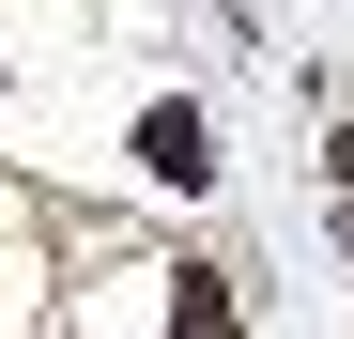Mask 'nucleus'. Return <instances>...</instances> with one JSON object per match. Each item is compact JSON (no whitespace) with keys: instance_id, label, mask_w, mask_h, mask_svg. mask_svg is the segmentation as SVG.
<instances>
[{"instance_id":"1","label":"nucleus","mask_w":354,"mask_h":339,"mask_svg":"<svg viewBox=\"0 0 354 339\" xmlns=\"http://www.w3.org/2000/svg\"><path fill=\"white\" fill-rule=\"evenodd\" d=\"M139 170H154V185H201V170H216V124H201V108H139Z\"/></svg>"},{"instance_id":"2","label":"nucleus","mask_w":354,"mask_h":339,"mask_svg":"<svg viewBox=\"0 0 354 339\" xmlns=\"http://www.w3.org/2000/svg\"><path fill=\"white\" fill-rule=\"evenodd\" d=\"M339 185H354V124H339Z\"/></svg>"}]
</instances>
